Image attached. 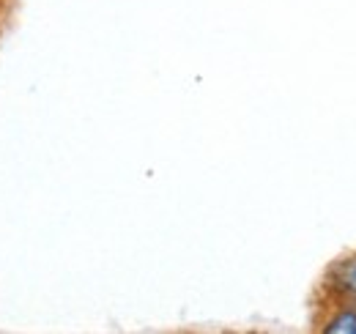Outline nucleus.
I'll return each instance as SVG.
<instances>
[{"mask_svg":"<svg viewBox=\"0 0 356 334\" xmlns=\"http://www.w3.org/2000/svg\"><path fill=\"white\" fill-rule=\"evenodd\" d=\"M326 285H329V291L337 293L343 301L356 304V255L343 257V260L334 263V269L326 277Z\"/></svg>","mask_w":356,"mask_h":334,"instance_id":"nucleus-1","label":"nucleus"},{"mask_svg":"<svg viewBox=\"0 0 356 334\" xmlns=\"http://www.w3.org/2000/svg\"><path fill=\"white\" fill-rule=\"evenodd\" d=\"M326 332H356V304L348 301V307H340L332 318L323 324Z\"/></svg>","mask_w":356,"mask_h":334,"instance_id":"nucleus-2","label":"nucleus"}]
</instances>
